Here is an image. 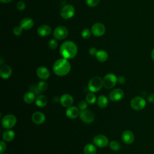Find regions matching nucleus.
I'll return each mask as SVG.
<instances>
[{
	"mask_svg": "<svg viewBox=\"0 0 154 154\" xmlns=\"http://www.w3.org/2000/svg\"><path fill=\"white\" fill-rule=\"evenodd\" d=\"M75 13V8L73 5L70 4H67L64 5L61 10L60 14L61 16L65 19H69L72 18Z\"/></svg>",
	"mask_w": 154,
	"mask_h": 154,
	"instance_id": "obj_6",
	"label": "nucleus"
},
{
	"mask_svg": "<svg viewBox=\"0 0 154 154\" xmlns=\"http://www.w3.org/2000/svg\"><path fill=\"white\" fill-rule=\"evenodd\" d=\"M20 26L23 29H30L34 26V20L29 17L24 18L20 21Z\"/></svg>",
	"mask_w": 154,
	"mask_h": 154,
	"instance_id": "obj_18",
	"label": "nucleus"
},
{
	"mask_svg": "<svg viewBox=\"0 0 154 154\" xmlns=\"http://www.w3.org/2000/svg\"><path fill=\"white\" fill-rule=\"evenodd\" d=\"M99 1L100 0H86V4L90 7H94L99 4Z\"/></svg>",
	"mask_w": 154,
	"mask_h": 154,
	"instance_id": "obj_31",
	"label": "nucleus"
},
{
	"mask_svg": "<svg viewBox=\"0 0 154 154\" xmlns=\"http://www.w3.org/2000/svg\"><path fill=\"white\" fill-rule=\"evenodd\" d=\"M95 56L96 57V59L100 62H105L107 60L108 57L107 52L102 49L97 51Z\"/></svg>",
	"mask_w": 154,
	"mask_h": 154,
	"instance_id": "obj_21",
	"label": "nucleus"
},
{
	"mask_svg": "<svg viewBox=\"0 0 154 154\" xmlns=\"http://www.w3.org/2000/svg\"><path fill=\"white\" fill-rule=\"evenodd\" d=\"M22 31L23 29L21 28L20 26H17L13 28V32L16 35H20L22 33Z\"/></svg>",
	"mask_w": 154,
	"mask_h": 154,
	"instance_id": "obj_33",
	"label": "nucleus"
},
{
	"mask_svg": "<svg viewBox=\"0 0 154 154\" xmlns=\"http://www.w3.org/2000/svg\"><path fill=\"white\" fill-rule=\"evenodd\" d=\"M84 152L85 154H96L97 150L95 145L88 143L85 146Z\"/></svg>",
	"mask_w": 154,
	"mask_h": 154,
	"instance_id": "obj_26",
	"label": "nucleus"
},
{
	"mask_svg": "<svg viewBox=\"0 0 154 154\" xmlns=\"http://www.w3.org/2000/svg\"><path fill=\"white\" fill-rule=\"evenodd\" d=\"M0 1L2 3H8V2H10L11 1H12L13 0H0Z\"/></svg>",
	"mask_w": 154,
	"mask_h": 154,
	"instance_id": "obj_41",
	"label": "nucleus"
},
{
	"mask_svg": "<svg viewBox=\"0 0 154 154\" xmlns=\"http://www.w3.org/2000/svg\"><path fill=\"white\" fill-rule=\"evenodd\" d=\"M87 107V102L84 101V100H81L79 103H78V108L79 109L82 111L84 110H85L86 108Z\"/></svg>",
	"mask_w": 154,
	"mask_h": 154,
	"instance_id": "obj_32",
	"label": "nucleus"
},
{
	"mask_svg": "<svg viewBox=\"0 0 154 154\" xmlns=\"http://www.w3.org/2000/svg\"><path fill=\"white\" fill-rule=\"evenodd\" d=\"M0 149H1L0 153L2 154V153L4 152V150L6 149V144L3 141H1L0 142Z\"/></svg>",
	"mask_w": 154,
	"mask_h": 154,
	"instance_id": "obj_37",
	"label": "nucleus"
},
{
	"mask_svg": "<svg viewBox=\"0 0 154 154\" xmlns=\"http://www.w3.org/2000/svg\"><path fill=\"white\" fill-rule=\"evenodd\" d=\"M60 103L64 107H70L73 102V97L69 94H64L60 97Z\"/></svg>",
	"mask_w": 154,
	"mask_h": 154,
	"instance_id": "obj_13",
	"label": "nucleus"
},
{
	"mask_svg": "<svg viewBox=\"0 0 154 154\" xmlns=\"http://www.w3.org/2000/svg\"><path fill=\"white\" fill-rule=\"evenodd\" d=\"M12 73V70L9 66L4 65L0 69V75L3 79L8 78Z\"/></svg>",
	"mask_w": 154,
	"mask_h": 154,
	"instance_id": "obj_20",
	"label": "nucleus"
},
{
	"mask_svg": "<svg viewBox=\"0 0 154 154\" xmlns=\"http://www.w3.org/2000/svg\"><path fill=\"white\" fill-rule=\"evenodd\" d=\"M151 57L152 58V60L154 61V48L152 49V52H151Z\"/></svg>",
	"mask_w": 154,
	"mask_h": 154,
	"instance_id": "obj_42",
	"label": "nucleus"
},
{
	"mask_svg": "<svg viewBox=\"0 0 154 154\" xmlns=\"http://www.w3.org/2000/svg\"><path fill=\"white\" fill-rule=\"evenodd\" d=\"M58 43L55 39H51L49 42V47L52 49H55L57 48Z\"/></svg>",
	"mask_w": 154,
	"mask_h": 154,
	"instance_id": "obj_34",
	"label": "nucleus"
},
{
	"mask_svg": "<svg viewBox=\"0 0 154 154\" xmlns=\"http://www.w3.org/2000/svg\"><path fill=\"white\" fill-rule=\"evenodd\" d=\"M51 32V28L47 25H40L37 28V33L39 35L45 37L49 35Z\"/></svg>",
	"mask_w": 154,
	"mask_h": 154,
	"instance_id": "obj_19",
	"label": "nucleus"
},
{
	"mask_svg": "<svg viewBox=\"0 0 154 154\" xmlns=\"http://www.w3.org/2000/svg\"><path fill=\"white\" fill-rule=\"evenodd\" d=\"M78 52L76 45L72 41L64 42L60 46V53L61 55L66 59H72L74 58Z\"/></svg>",
	"mask_w": 154,
	"mask_h": 154,
	"instance_id": "obj_1",
	"label": "nucleus"
},
{
	"mask_svg": "<svg viewBox=\"0 0 154 154\" xmlns=\"http://www.w3.org/2000/svg\"><path fill=\"white\" fill-rule=\"evenodd\" d=\"M16 117L12 114L5 116L2 120V126L5 129H10L13 128L16 123Z\"/></svg>",
	"mask_w": 154,
	"mask_h": 154,
	"instance_id": "obj_5",
	"label": "nucleus"
},
{
	"mask_svg": "<svg viewBox=\"0 0 154 154\" xmlns=\"http://www.w3.org/2000/svg\"><path fill=\"white\" fill-rule=\"evenodd\" d=\"M35 100V94L32 91L26 93L23 96V100L26 103L30 104Z\"/></svg>",
	"mask_w": 154,
	"mask_h": 154,
	"instance_id": "obj_25",
	"label": "nucleus"
},
{
	"mask_svg": "<svg viewBox=\"0 0 154 154\" xmlns=\"http://www.w3.org/2000/svg\"><path fill=\"white\" fill-rule=\"evenodd\" d=\"M93 142L95 146L100 148H103L106 147L108 144V139L107 137L103 135L99 134L94 137L93 139Z\"/></svg>",
	"mask_w": 154,
	"mask_h": 154,
	"instance_id": "obj_8",
	"label": "nucleus"
},
{
	"mask_svg": "<svg viewBox=\"0 0 154 154\" xmlns=\"http://www.w3.org/2000/svg\"><path fill=\"white\" fill-rule=\"evenodd\" d=\"M71 66L67 59L60 58L57 60L53 65V71L54 73L60 76L66 75L70 72Z\"/></svg>",
	"mask_w": 154,
	"mask_h": 154,
	"instance_id": "obj_2",
	"label": "nucleus"
},
{
	"mask_svg": "<svg viewBox=\"0 0 154 154\" xmlns=\"http://www.w3.org/2000/svg\"><path fill=\"white\" fill-rule=\"evenodd\" d=\"M32 122L37 125H41L43 124L46 119L45 116L43 113H42V112H35L34 113H33V114L32 115Z\"/></svg>",
	"mask_w": 154,
	"mask_h": 154,
	"instance_id": "obj_14",
	"label": "nucleus"
},
{
	"mask_svg": "<svg viewBox=\"0 0 154 154\" xmlns=\"http://www.w3.org/2000/svg\"><path fill=\"white\" fill-rule=\"evenodd\" d=\"M109 147L114 151H117L120 149V144L116 141H111L109 143Z\"/></svg>",
	"mask_w": 154,
	"mask_h": 154,
	"instance_id": "obj_29",
	"label": "nucleus"
},
{
	"mask_svg": "<svg viewBox=\"0 0 154 154\" xmlns=\"http://www.w3.org/2000/svg\"><path fill=\"white\" fill-rule=\"evenodd\" d=\"M147 100L150 103H154V93L150 94L147 97Z\"/></svg>",
	"mask_w": 154,
	"mask_h": 154,
	"instance_id": "obj_39",
	"label": "nucleus"
},
{
	"mask_svg": "<svg viewBox=\"0 0 154 154\" xmlns=\"http://www.w3.org/2000/svg\"><path fill=\"white\" fill-rule=\"evenodd\" d=\"M108 103L107 97L104 95H100L97 99V104L100 108H105Z\"/></svg>",
	"mask_w": 154,
	"mask_h": 154,
	"instance_id": "obj_23",
	"label": "nucleus"
},
{
	"mask_svg": "<svg viewBox=\"0 0 154 154\" xmlns=\"http://www.w3.org/2000/svg\"><path fill=\"white\" fill-rule=\"evenodd\" d=\"M4 154H7V153H4Z\"/></svg>",
	"mask_w": 154,
	"mask_h": 154,
	"instance_id": "obj_43",
	"label": "nucleus"
},
{
	"mask_svg": "<svg viewBox=\"0 0 154 154\" xmlns=\"http://www.w3.org/2000/svg\"><path fill=\"white\" fill-rule=\"evenodd\" d=\"M91 35V31L88 28H85L84 29L82 32H81V36L85 38V39H87Z\"/></svg>",
	"mask_w": 154,
	"mask_h": 154,
	"instance_id": "obj_30",
	"label": "nucleus"
},
{
	"mask_svg": "<svg viewBox=\"0 0 154 154\" xmlns=\"http://www.w3.org/2000/svg\"><path fill=\"white\" fill-rule=\"evenodd\" d=\"M37 76L42 79H47L50 76V72L49 70L44 66L39 67L36 71Z\"/></svg>",
	"mask_w": 154,
	"mask_h": 154,
	"instance_id": "obj_15",
	"label": "nucleus"
},
{
	"mask_svg": "<svg viewBox=\"0 0 154 154\" xmlns=\"http://www.w3.org/2000/svg\"><path fill=\"white\" fill-rule=\"evenodd\" d=\"M117 81L118 78L114 74L108 73L103 79V85L105 88L110 89L116 85Z\"/></svg>",
	"mask_w": 154,
	"mask_h": 154,
	"instance_id": "obj_4",
	"label": "nucleus"
},
{
	"mask_svg": "<svg viewBox=\"0 0 154 154\" xmlns=\"http://www.w3.org/2000/svg\"><path fill=\"white\" fill-rule=\"evenodd\" d=\"M122 138L123 141L128 144H131L134 140V135L133 133L129 130L125 131L123 132L122 135Z\"/></svg>",
	"mask_w": 154,
	"mask_h": 154,
	"instance_id": "obj_17",
	"label": "nucleus"
},
{
	"mask_svg": "<svg viewBox=\"0 0 154 154\" xmlns=\"http://www.w3.org/2000/svg\"><path fill=\"white\" fill-rule=\"evenodd\" d=\"M97 52V51L96 48L94 47H92L89 49V54L90 55H92V56L96 55Z\"/></svg>",
	"mask_w": 154,
	"mask_h": 154,
	"instance_id": "obj_38",
	"label": "nucleus"
},
{
	"mask_svg": "<svg viewBox=\"0 0 154 154\" xmlns=\"http://www.w3.org/2000/svg\"><path fill=\"white\" fill-rule=\"evenodd\" d=\"M86 101L89 104H93L96 101V97L94 94L92 93H88L86 96Z\"/></svg>",
	"mask_w": 154,
	"mask_h": 154,
	"instance_id": "obj_27",
	"label": "nucleus"
},
{
	"mask_svg": "<svg viewBox=\"0 0 154 154\" xmlns=\"http://www.w3.org/2000/svg\"><path fill=\"white\" fill-rule=\"evenodd\" d=\"M68 35V29L64 26L57 27L54 31V36L57 40L64 39Z\"/></svg>",
	"mask_w": 154,
	"mask_h": 154,
	"instance_id": "obj_9",
	"label": "nucleus"
},
{
	"mask_svg": "<svg viewBox=\"0 0 154 154\" xmlns=\"http://www.w3.org/2000/svg\"><path fill=\"white\" fill-rule=\"evenodd\" d=\"M48 102V99L44 95H39L35 99V104L38 107H43L46 105Z\"/></svg>",
	"mask_w": 154,
	"mask_h": 154,
	"instance_id": "obj_22",
	"label": "nucleus"
},
{
	"mask_svg": "<svg viewBox=\"0 0 154 154\" xmlns=\"http://www.w3.org/2000/svg\"><path fill=\"white\" fill-rule=\"evenodd\" d=\"M118 82L120 83V84H124L125 82V78L121 76H120L119 78H118Z\"/></svg>",
	"mask_w": 154,
	"mask_h": 154,
	"instance_id": "obj_40",
	"label": "nucleus"
},
{
	"mask_svg": "<svg viewBox=\"0 0 154 154\" xmlns=\"http://www.w3.org/2000/svg\"><path fill=\"white\" fill-rule=\"evenodd\" d=\"M79 109L76 106H70L66 111V115L69 119H75L79 114Z\"/></svg>",
	"mask_w": 154,
	"mask_h": 154,
	"instance_id": "obj_16",
	"label": "nucleus"
},
{
	"mask_svg": "<svg viewBox=\"0 0 154 154\" xmlns=\"http://www.w3.org/2000/svg\"><path fill=\"white\" fill-rule=\"evenodd\" d=\"M15 137V134L14 131L11 130H7L4 132L2 134V138L5 141H12Z\"/></svg>",
	"mask_w": 154,
	"mask_h": 154,
	"instance_id": "obj_24",
	"label": "nucleus"
},
{
	"mask_svg": "<svg viewBox=\"0 0 154 154\" xmlns=\"http://www.w3.org/2000/svg\"><path fill=\"white\" fill-rule=\"evenodd\" d=\"M103 86V79L99 76H95L91 78L88 84L89 90L93 93L99 91Z\"/></svg>",
	"mask_w": 154,
	"mask_h": 154,
	"instance_id": "obj_3",
	"label": "nucleus"
},
{
	"mask_svg": "<svg viewBox=\"0 0 154 154\" xmlns=\"http://www.w3.org/2000/svg\"><path fill=\"white\" fill-rule=\"evenodd\" d=\"M124 97V92L120 88H116L112 90L109 94V99L113 102L118 101L123 99Z\"/></svg>",
	"mask_w": 154,
	"mask_h": 154,
	"instance_id": "obj_12",
	"label": "nucleus"
},
{
	"mask_svg": "<svg viewBox=\"0 0 154 154\" xmlns=\"http://www.w3.org/2000/svg\"><path fill=\"white\" fill-rule=\"evenodd\" d=\"M29 88H30V90H31V91H32V93H34L35 94H38V93H41V91L38 90L37 86L35 87V86H34V85H32V86H31V87H29Z\"/></svg>",
	"mask_w": 154,
	"mask_h": 154,
	"instance_id": "obj_36",
	"label": "nucleus"
},
{
	"mask_svg": "<svg viewBox=\"0 0 154 154\" xmlns=\"http://www.w3.org/2000/svg\"><path fill=\"white\" fill-rule=\"evenodd\" d=\"M131 106L135 110H141L146 106L145 100L140 96H136L131 100Z\"/></svg>",
	"mask_w": 154,
	"mask_h": 154,
	"instance_id": "obj_7",
	"label": "nucleus"
},
{
	"mask_svg": "<svg viewBox=\"0 0 154 154\" xmlns=\"http://www.w3.org/2000/svg\"><path fill=\"white\" fill-rule=\"evenodd\" d=\"M106 31L105 26L102 23H96L91 26V32L96 37L103 35Z\"/></svg>",
	"mask_w": 154,
	"mask_h": 154,
	"instance_id": "obj_11",
	"label": "nucleus"
},
{
	"mask_svg": "<svg viewBox=\"0 0 154 154\" xmlns=\"http://www.w3.org/2000/svg\"><path fill=\"white\" fill-rule=\"evenodd\" d=\"M17 8L20 11H23L25 8V4L23 1H19L17 3Z\"/></svg>",
	"mask_w": 154,
	"mask_h": 154,
	"instance_id": "obj_35",
	"label": "nucleus"
},
{
	"mask_svg": "<svg viewBox=\"0 0 154 154\" xmlns=\"http://www.w3.org/2000/svg\"><path fill=\"white\" fill-rule=\"evenodd\" d=\"M48 84H47L45 81H40V82L38 83V85H37V87H38V90H39L41 92H43V91H46V89L48 88Z\"/></svg>",
	"mask_w": 154,
	"mask_h": 154,
	"instance_id": "obj_28",
	"label": "nucleus"
},
{
	"mask_svg": "<svg viewBox=\"0 0 154 154\" xmlns=\"http://www.w3.org/2000/svg\"><path fill=\"white\" fill-rule=\"evenodd\" d=\"M81 120L85 123H90L93 122L94 119V116L93 112L88 109H85L81 111L79 114Z\"/></svg>",
	"mask_w": 154,
	"mask_h": 154,
	"instance_id": "obj_10",
	"label": "nucleus"
}]
</instances>
